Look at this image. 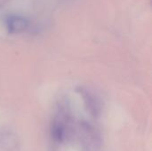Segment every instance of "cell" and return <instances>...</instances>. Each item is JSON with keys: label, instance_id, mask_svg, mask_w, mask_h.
<instances>
[{"label": "cell", "instance_id": "cell-1", "mask_svg": "<svg viewBox=\"0 0 152 151\" xmlns=\"http://www.w3.org/2000/svg\"><path fill=\"white\" fill-rule=\"evenodd\" d=\"M71 124L68 123L61 117L56 114L51 123L50 134L53 141L56 143L63 142L69 133V128Z\"/></svg>", "mask_w": 152, "mask_h": 151}, {"label": "cell", "instance_id": "cell-2", "mask_svg": "<svg viewBox=\"0 0 152 151\" xmlns=\"http://www.w3.org/2000/svg\"><path fill=\"white\" fill-rule=\"evenodd\" d=\"M76 90L81 96L87 112L92 117H98L101 114V105L96 97L84 86H78Z\"/></svg>", "mask_w": 152, "mask_h": 151}, {"label": "cell", "instance_id": "cell-3", "mask_svg": "<svg viewBox=\"0 0 152 151\" xmlns=\"http://www.w3.org/2000/svg\"><path fill=\"white\" fill-rule=\"evenodd\" d=\"M5 27L11 34L21 33L29 27V20L20 15H9L5 18Z\"/></svg>", "mask_w": 152, "mask_h": 151}]
</instances>
